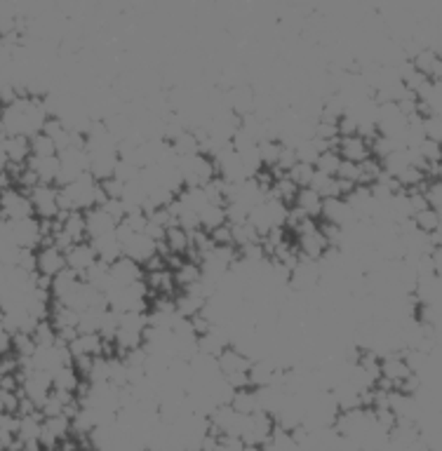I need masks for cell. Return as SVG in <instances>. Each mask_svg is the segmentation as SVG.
I'll use <instances>...</instances> for the list:
<instances>
[{
	"label": "cell",
	"instance_id": "7c38bea8",
	"mask_svg": "<svg viewBox=\"0 0 442 451\" xmlns=\"http://www.w3.org/2000/svg\"><path fill=\"white\" fill-rule=\"evenodd\" d=\"M327 249H330V244H327V240L323 235V231L320 228H315V231H308V233H301L299 235V244H297V252L303 259H311V261H318L320 256H323Z\"/></svg>",
	"mask_w": 442,
	"mask_h": 451
},
{
	"label": "cell",
	"instance_id": "b9f144b4",
	"mask_svg": "<svg viewBox=\"0 0 442 451\" xmlns=\"http://www.w3.org/2000/svg\"><path fill=\"white\" fill-rule=\"evenodd\" d=\"M43 426H45V430L52 432V435L59 439V442L68 439V432H71V421H68L64 414H61V416H54V419H45Z\"/></svg>",
	"mask_w": 442,
	"mask_h": 451
},
{
	"label": "cell",
	"instance_id": "ee69618b",
	"mask_svg": "<svg viewBox=\"0 0 442 451\" xmlns=\"http://www.w3.org/2000/svg\"><path fill=\"white\" fill-rule=\"evenodd\" d=\"M12 348L17 350V357H31L33 350H36V341H33L31 334H14Z\"/></svg>",
	"mask_w": 442,
	"mask_h": 451
},
{
	"label": "cell",
	"instance_id": "be15d7a7",
	"mask_svg": "<svg viewBox=\"0 0 442 451\" xmlns=\"http://www.w3.org/2000/svg\"><path fill=\"white\" fill-rule=\"evenodd\" d=\"M0 414H3V392H0Z\"/></svg>",
	"mask_w": 442,
	"mask_h": 451
},
{
	"label": "cell",
	"instance_id": "680465c9",
	"mask_svg": "<svg viewBox=\"0 0 442 451\" xmlns=\"http://www.w3.org/2000/svg\"><path fill=\"white\" fill-rule=\"evenodd\" d=\"M10 348H12V334H10L3 324H0V355H5Z\"/></svg>",
	"mask_w": 442,
	"mask_h": 451
},
{
	"label": "cell",
	"instance_id": "bcb514c9",
	"mask_svg": "<svg viewBox=\"0 0 442 451\" xmlns=\"http://www.w3.org/2000/svg\"><path fill=\"white\" fill-rule=\"evenodd\" d=\"M423 134H426V139L440 144V136H442L440 116H426V118H423Z\"/></svg>",
	"mask_w": 442,
	"mask_h": 451
},
{
	"label": "cell",
	"instance_id": "6f0895ef",
	"mask_svg": "<svg viewBox=\"0 0 442 451\" xmlns=\"http://www.w3.org/2000/svg\"><path fill=\"white\" fill-rule=\"evenodd\" d=\"M12 50L3 38H0V66H10L12 64Z\"/></svg>",
	"mask_w": 442,
	"mask_h": 451
},
{
	"label": "cell",
	"instance_id": "4fadbf2b",
	"mask_svg": "<svg viewBox=\"0 0 442 451\" xmlns=\"http://www.w3.org/2000/svg\"><path fill=\"white\" fill-rule=\"evenodd\" d=\"M83 216H85V233H88L92 240L99 235H106V233H113L118 226L101 207H90L88 212H83Z\"/></svg>",
	"mask_w": 442,
	"mask_h": 451
},
{
	"label": "cell",
	"instance_id": "d4e9b609",
	"mask_svg": "<svg viewBox=\"0 0 442 451\" xmlns=\"http://www.w3.org/2000/svg\"><path fill=\"white\" fill-rule=\"evenodd\" d=\"M205 304L208 301L205 299H200L198 294H193V292H183V294H179L174 299V308H177V313H179L181 317H195L198 313H203V308H205Z\"/></svg>",
	"mask_w": 442,
	"mask_h": 451
},
{
	"label": "cell",
	"instance_id": "e575fe53",
	"mask_svg": "<svg viewBox=\"0 0 442 451\" xmlns=\"http://www.w3.org/2000/svg\"><path fill=\"white\" fill-rule=\"evenodd\" d=\"M52 327L59 332V329H78V317H80V313L76 311H71V308H66V306H61V304H57L54 306V311H52Z\"/></svg>",
	"mask_w": 442,
	"mask_h": 451
},
{
	"label": "cell",
	"instance_id": "2e32d148",
	"mask_svg": "<svg viewBox=\"0 0 442 451\" xmlns=\"http://www.w3.org/2000/svg\"><path fill=\"white\" fill-rule=\"evenodd\" d=\"M252 364L250 357H245V353H240L235 346H228L221 350V355L217 357V367H219L221 376L235 374V372H248Z\"/></svg>",
	"mask_w": 442,
	"mask_h": 451
},
{
	"label": "cell",
	"instance_id": "44dd1931",
	"mask_svg": "<svg viewBox=\"0 0 442 451\" xmlns=\"http://www.w3.org/2000/svg\"><path fill=\"white\" fill-rule=\"evenodd\" d=\"M294 207L301 209L308 219H318L320 212H323V198L313 191V188H299L297 191V198H294Z\"/></svg>",
	"mask_w": 442,
	"mask_h": 451
},
{
	"label": "cell",
	"instance_id": "9c48e42d",
	"mask_svg": "<svg viewBox=\"0 0 442 451\" xmlns=\"http://www.w3.org/2000/svg\"><path fill=\"white\" fill-rule=\"evenodd\" d=\"M66 268V256L61 249L52 247H40V252L36 254V273L45 277H54L59 275Z\"/></svg>",
	"mask_w": 442,
	"mask_h": 451
},
{
	"label": "cell",
	"instance_id": "7a4b0ae2",
	"mask_svg": "<svg viewBox=\"0 0 442 451\" xmlns=\"http://www.w3.org/2000/svg\"><path fill=\"white\" fill-rule=\"evenodd\" d=\"M33 204V214H38L40 221H54L59 216V188L52 184H38L28 191Z\"/></svg>",
	"mask_w": 442,
	"mask_h": 451
},
{
	"label": "cell",
	"instance_id": "603a6c76",
	"mask_svg": "<svg viewBox=\"0 0 442 451\" xmlns=\"http://www.w3.org/2000/svg\"><path fill=\"white\" fill-rule=\"evenodd\" d=\"M226 204H205L203 209L198 212V221L203 231L212 233L214 228H219L226 224Z\"/></svg>",
	"mask_w": 442,
	"mask_h": 451
},
{
	"label": "cell",
	"instance_id": "c3c4849f",
	"mask_svg": "<svg viewBox=\"0 0 442 451\" xmlns=\"http://www.w3.org/2000/svg\"><path fill=\"white\" fill-rule=\"evenodd\" d=\"M101 209H104V212L111 216L113 221H116V224H120V221L125 219V207H123V202H120V200H111V198H106L104 200V204H99Z\"/></svg>",
	"mask_w": 442,
	"mask_h": 451
},
{
	"label": "cell",
	"instance_id": "7402d4cb",
	"mask_svg": "<svg viewBox=\"0 0 442 451\" xmlns=\"http://www.w3.org/2000/svg\"><path fill=\"white\" fill-rule=\"evenodd\" d=\"M248 376H250L252 388H268V386H273L275 367L268 362V359H254L248 369Z\"/></svg>",
	"mask_w": 442,
	"mask_h": 451
},
{
	"label": "cell",
	"instance_id": "8d00e7d4",
	"mask_svg": "<svg viewBox=\"0 0 442 451\" xmlns=\"http://www.w3.org/2000/svg\"><path fill=\"white\" fill-rule=\"evenodd\" d=\"M297 191H299V188L292 184V181L287 179V174H285V176H280V179H275V181H273L271 193H268V196L275 198V200H280V202H283V204H290V202H294Z\"/></svg>",
	"mask_w": 442,
	"mask_h": 451
},
{
	"label": "cell",
	"instance_id": "db71d44e",
	"mask_svg": "<svg viewBox=\"0 0 442 451\" xmlns=\"http://www.w3.org/2000/svg\"><path fill=\"white\" fill-rule=\"evenodd\" d=\"M212 242L214 244H233V235H231V224H223L219 228H214V231L210 233Z\"/></svg>",
	"mask_w": 442,
	"mask_h": 451
},
{
	"label": "cell",
	"instance_id": "ab89813d",
	"mask_svg": "<svg viewBox=\"0 0 442 451\" xmlns=\"http://www.w3.org/2000/svg\"><path fill=\"white\" fill-rule=\"evenodd\" d=\"M17 31V3L0 0V36Z\"/></svg>",
	"mask_w": 442,
	"mask_h": 451
},
{
	"label": "cell",
	"instance_id": "7bdbcfd3",
	"mask_svg": "<svg viewBox=\"0 0 442 451\" xmlns=\"http://www.w3.org/2000/svg\"><path fill=\"white\" fill-rule=\"evenodd\" d=\"M421 193H423V198H426L428 207L438 209V212H440V207H442V184H440V179L426 181V186L421 188Z\"/></svg>",
	"mask_w": 442,
	"mask_h": 451
},
{
	"label": "cell",
	"instance_id": "11a10c76",
	"mask_svg": "<svg viewBox=\"0 0 442 451\" xmlns=\"http://www.w3.org/2000/svg\"><path fill=\"white\" fill-rule=\"evenodd\" d=\"M17 268H21V271H26V273H36V252H33V249H21Z\"/></svg>",
	"mask_w": 442,
	"mask_h": 451
},
{
	"label": "cell",
	"instance_id": "277c9868",
	"mask_svg": "<svg viewBox=\"0 0 442 451\" xmlns=\"http://www.w3.org/2000/svg\"><path fill=\"white\" fill-rule=\"evenodd\" d=\"M10 235H12V242L19 249H36V247H40V240H43V231H40V219H36V216H28V219L10 221Z\"/></svg>",
	"mask_w": 442,
	"mask_h": 451
},
{
	"label": "cell",
	"instance_id": "60d3db41",
	"mask_svg": "<svg viewBox=\"0 0 442 451\" xmlns=\"http://www.w3.org/2000/svg\"><path fill=\"white\" fill-rule=\"evenodd\" d=\"M313 172L315 167L313 165H303V162H297L294 167L287 172V179L292 181L297 188H308L311 186V179H313Z\"/></svg>",
	"mask_w": 442,
	"mask_h": 451
},
{
	"label": "cell",
	"instance_id": "6125c7cd",
	"mask_svg": "<svg viewBox=\"0 0 442 451\" xmlns=\"http://www.w3.org/2000/svg\"><path fill=\"white\" fill-rule=\"evenodd\" d=\"M240 451H259V447H252V444H245V447L240 449Z\"/></svg>",
	"mask_w": 442,
	"mask_h": 451
},
{
	"label": "cell",
	"instance_id": "94428289",
	"mask_svg": "<svg viewBox=\"0 0 442 451\" xmlns=\"http://www.w3.org/2000/svg\"><path fill=\"white\" fill-rule=\"evenodd\" d=\"M8 165H10V160H8V156H5V151H3V144H0V174L8 169Z\"/></svg>",
	"mask_w": 442,
	"mask_h": 451
},
{
	"label": "cell",
	"instance_id": "8992f818",
	"mask_svg": "<svg viewBox=\"0 0 442 451\" xmlns=\"http://www.w3.org/2000/svg\"><path fill=\"white\" fill-rule=\"evenodd\" d=\"M320 216L325 219V224H332V226H339L341 231H348L351 226L358 224V216L351 207H348V202L343 198H325L323 200V212Z\"/></svg>",
	"mask_w": 442,
	"mask_h": 451
},
{
	"label": "cell",
	"instance_id": "d6986e66",
	"mask_svg": "<svg viewBox=\"0 0 442 451\" xmlns=\"http://www.w3.org/2000/svg\"><path fill=\"white\" fill-rule=\"evenodd\" d=\"M3 151L10 165H26V160L31 158V146H28L26 136H5Z\"/></svg>",
	"mask_w": 442,
	"mask_h": 451
},
{
	"label": "cell",
	"instance_id": "7dc6e473",
	"mask_svg": "<svg viewBox=\"0 0 442 451\" xmlns=\"http://www.w3.org/2000/svg\"><path fill=\"white\" fill-rule=\"evenodd\" d=\"M416 151L421 153V158L426 160V162H440V144H435V141L423 139Z\"/></svg>",
	"mask_w": 442,
	"mask_h": 451
},
{
	"label": "cell",
	"instance_id": "836d02e7",
	"mask_svg": "<svg viewBox=\"0 0 442 451\" xmlns=\"http://www.w3.org/2000/svg\"><path fill=\"white\" fill-rule=\"evenodd\" d=\"M280 148L283 144L280 141H273V139H263L257 144V153H259V160H261V167H275L278 165V158H280Z\"/></svg>",
	"mask_w": 442,
	"mask_h": 451
},
{
	"label": "cell",
	"instance_id": "8fae6325",
	"mask_svg": "<svg viewBox=\"0 0 442 451\" xmlns=\"http://www.w3.org/2000/svg\"><path fill=\"white\" fill-rule=\"evenodd\" d=\"M71 357H104V339L99 334H78L76 339L68 344Z\"/></svg>",
	"mask_w": 442,
	"mask_h": 451
},
{
	"label": "cell",
	"instance_id": "83f0119b",
	"mask_svg": "<svg viewBox=\"0 0 442 451\" xmlns=\"http://www.w3.org/2000/svg\"><path fill=\"white\" fill-rule=\"evenodd\" d=\"M80 386V376L73 367H59L52 372V390L76 392Z\"/></svg>",
	"mask_w": 442,
	"mask_h": 451
},
{
	"label": "cell",
	"instance_id": "f6af8a7d",
	"mask_svg": "<svg viewBox=\"0 0 442 451\" xmlns=\"http://www.w3.org/2000/svg\"><path fill=\"white\" fill-rule=\"evenodd\" d=\"M336 179H343V181H348V184L358 186V181H360V165L348 162V160H341V165H339V172H336Z\"/></svg>",
	"mask_w": 442,
	"mask_h": 451
},
{
	"label": "cell",
	"instance_id": "d6a6232c",
	"mask_svg": "<svg viewBox=\"0 0 442 451\" xmlns=\"http://www.w3.org/2000/svg\"><path fill=\"white\" fill-rule=\"evenodd\" d=\"M108 311V308H106ZM106 311H97V308H88V311L80 313L78 317V334H99L101 327V317Z\"/></svg>",
	"mask_w": 442,
	"mask_h": 451
},
{
	"label": "cell",
	"instance_id": "4316f807",
	"mask_svg": "<svg viewBox=\"0 0 442 451\" xmlns=\"http://www.w3.org/2000/svg\"><path fill=\"white\" fill-rule=\"evenodd\" d=\"M172 275H174V284H179L181 289H188V287H193L195 282H200L203 271H200L198 261H183Z\"/></svg>",
	"mask_w": 442,
	"mask_h": 451
},
{
	"label": "cell",
	"instance_id": "5b68a950",
	"mask_svg": "<svg viewBox=\"0 0 442 451\" xmlns=\"http://www.w3.org/2000/svg\"><path fill=\"white\" fill-rule=\"evenodd\" d=\"M108 275H111V287L108 289L130 287V284H134V282H143V266L128 259V256H120L118 261H113V264L108 266Z\"/></svg>",
	"mask_w": 442,
	"mask_h": 451
},
{
	"label": "cell",
	"instance_id": "74e56055",
	"mask_svg": "<svg viewBox=\"0 0 442 451\" xmlns=\"http://www.w3.org/2000/svg\"><path fill=\"white\" fill-rule=\"evenodd\" d=\"M339 165H341V156H339L336 148H330V151H323V153H320L313 167L318 169V172L327 174V176H336Z\"/></svg>",
	"mask_w": 442,
	"mask_h": 451
},
{
	"label": "cell",
	"instance_id": "03108f58",
	"mask_svg": "<svg viewBox=\"0 0 442 451\" xmlns=\"http://www.w3.org/2000/svg\"><path fill=\"white\" fill-rule=\"evenodd\" d=\"M40 451H43V449H40Z\"/></svg>",
	"mask_w": 442,
	"mask_h": 451
},
{
	"label": "cell",
	"instance_id": "681fc988",
	"mask_svg": "<svg viewBox=\"0 0 442 451\" xmlns=\"http://www.w3.org/2000/svg\"><path fill=\"white\" fill-rule=\"evenodd\" d=\"M146 221H148V216L139 209V212H128V214H125L123 224L128 226L132 233H143V228H146Z\"/></svg>",
	"mask_w": 442,
	"mask_h": 451
},
{
	"label": "cell",
	"instance_id": "e0dca14e",
	"mask_svg": "<svg viewBox=\"0 0 442 451\" xmlns=\"http://www.w3.org/2000/svg\"><path fill=\"white\" fill-rule=\"evenodd\" d=\"M90 156V174L94 176L97 181H106L111 179L113 172H116L118 165V151H104V153H88Z\"/></svg>",
	"mask_w": 442,
	"mask_h": 451
},
{
	"label": "cell",
	"instance_id": "d590c367",
	"mask_svg": "<svg viewBox=\"0 0 442 451\" xmlns=\"http://www.w3.org/2000/svg\"><path fill=\"white\" fill-rule=\"evenodd\" d=\"M308 188H313L315 193H318L320 198H339V193H336V179L334 176H327L323 172H318L315 169L313 172V179H311V186Z\"/></svg>",
	"mask_w": 442,
	"mask_h": 451
},
{
	"label": "cell",
	"instance_id": "816d5d0a",
	"mask_svg": "<svg viewBox=\"0 0 442 451\" xmlns=\"http://www.w3.org/2000/svg\"><path fill=\"white\" fill-rule=\"evenodd\" d=\"M99 186H101V191H104L106 198H111V200H120V198H123L125 184H123V181H118L116 176H111V179H106V181H99Z\"/></svg>",
	"mask_w": 442,
	"mask_h": 451
},
{
	"label": "cell",
	"instance_id": "cb8c5ba5",
	"mask_svg": "<svg viewBox=\"0 0 442 451\" xmlns=\"http://www.w3.org/2000/svg\"><path fill=\"white\" fill-rule=\"evenodd\" d=\"M78 280H80V275H78L76 271H71V268H64L59 275L52 277V284H50V294H52V299L54 301L64 299V296L71 292L73 287H76Z\"/></svg>",
	"mask_w": 442,
	"mask_h": 451
},
{
	"label": "cell",
	"instance_id": "f1b7e54d",
	"mask_svg": "<svg viewBox=\"0 0 442 451\" xmlns=\"http://www.w3.org/2000/svg\"><path fill=\"white\" fill-rule=\"evenodd\" d=\"M231 235H233V247H250V244H259L261 242V235L257 233V228L245 221V224H235L231 226Z\"/></svg>",
	"mask_w": 442,
	"mask_h": 451
},
{
	"label": "cell",
	"instance_id": "e7e4bbea",
	"mask_svg": "<svg viewBox=\"0 0 442 451\" xmlns=\"http://www.w3.org/2000/svg\"><path fill=\"white\" fill-rule=\"evenodd\" d=\"M0 364H3V355H0Z\"/></svg>",
	"mask_w": 442,
	"mask_h": 451
},
{
	"label": "cell",
	"instance_id": "6da1fadb",
	"mask_svg": "<svg viewBox=\"0 0 442 451\" xmlns=\"http://www.w3.org/2000/svg\"><path fill=\"white\" fill-rule=\"evenodd\" d=\"M179 174L183 188H203L217 179V165L210 156L198 153L191 158H179Z\"/></svg>",
	"mask_w": 442,
	"mask_h": 451
},
{
	"label": "cell",
	"instance_id": "f35d334b",
	"mask_svg": "<svg viewBox=\"0 0 442 451\" xmlns=\"http://www.w3.org/2000/svg\"><path fill=\"white\" fill-rule=\"evenodd\" d=\"M28 146H31V158H50V156H57V148L52 144L48 134L38 132L28 139Z\"/></svg>",
	"mask_w": 442,
	"mask_h": 451
},
{
	"label": "cell",
	"instance_id": "f546056e",
	"mask_svg": "<svg viewBox=\"0 0 442 451\" xmlns=\"http://www.w3.org/2000/svg\"><path fill=\"white\" fill-rule=\"evenodd\" d=\"M146 287L151 289L153 294H158V296H170L172 289H174V275H172L168 268H163V271H156V273H148Z\"/></svg>",
	"mask_w": 442,
	"mask_h": 451
},
{
	"label": "cell",
	"instance_id": "ffe728a7",
	"mask_svg": "<svg viewBox=\"0 0 442 451\" xmlns=\"http://www.w3.org/2000/svg\"><path fill=\"white\" fill-rule=\"evenodd\" d=\"M163 244L168 247L170 254L181 256V254L191 252V233L183 231L181 226H172V228H168V231H165Z\"/></svg>",
	"mask_w": 442,
	"mask_h": 451
},
{
	"label": "cell",
	"instance_id": "f5cc1de1",
	"mask_svg": "<svg viewBox=\"0 0 442 451\" xmlns=\"http://www.w3.org/2000/svg\"><path fill=\"white\" fill-rule=\"evenodd\" d=\"M223 381H226V384L231 386L233 390H245V388H252V386H250V376H248V372L228 374V376H223Z\"/></svg>",
	"mask_w": 442,
	"mask_h": 451
},
{
	"label": "cell",
	"instance_id": "9a60e30c",
	"mask_svg": "<svg viewBox=\"0 0 442 451\" xmlns=\"http://www.w3.org/2000/svg\"><path fill=\"white\" fill-rule=\"evenodd\" d=\"M26 167L36 174L38 184H57V176H59V158L50 156V158H28Z\"/></svg>",
	"mask_w": 442,
	"mask_h": 451
},
{
	"label": "cell",
	"instance_id": "ba28073f",
	"mask_svg": "<svg viewBox=\"0 0 442 451\" xmlns=\"http://www.w3.org/2000/svg\"><path fill=\"white\" fill-rule=\"evenodd\" d=\"M158 254V244L151 238H146L143 233H134L123 242V256L137 261V264H146L148 259Z\"/></svg>",
	"mask_w": 442,
	"mask_h": 451
},
{
	"label": "cell",
	"instance_id": "4dcf8cb0",
	"mask_svg": "<svg viewBox=\"0 0 442 451\" xmlns=\"http://www.w3.org/2000/svg\"><path fill=\"white\" fill-rule=\"evenodd\" d=\"M172 148V153H174L177 158H191V156H198L200 153V144H198V136H195L193 132H183L177 136L174 141L170 144Z\"/></svg>",
	"mask_w": 442,
	"mask_h": 451
},
{
	"label": "cell",
	"instance_id": "1f68e13d",
	"mask_svg": "<svg viewBox=\"0 0 442 451\" xmlns=\"http://www.w3.org/2000/svg\"><path fill=\"white\" fill-rule=\"evenodd\" d=\"M412 221H414V226H416V231H421V233H435V231H440V226H442V219H440V212L438 209H421V212H416L414 216H412Z\"/></svg>",
	"mask_w": 442,
	"mask_h": 451
},
{
	"label": "cell",
	"instance_id": "30bf717a",
	"mask_svg": "<svg viewBox=\"0 0 442 451\" xmlns=\"http://www.w3.org/2000/svg\"><path fill=\"white\" fill-rule=\"evenodd\" d=\"M336 151H339V156H341V160H348V162H355V165H360V162H365L367 158H372L370 144L358 134L339 136Z\"/></svg>",
	"mask_w": 442,
	"mask_h": 451
},
{
	"label": "cell",
	"instance_id": "91938a15",
	"mask_svg": "<svg viewBox=\"0 0 442 451\" xmlns=\"http://www.w3.org/2000/svg\"><path fill=\"white\" fill-rule=\"evenodd\" d=\"M14 442V435L12 432H0V451H10Z\"/></svg>",
	"mask_w": 442,
	"mask_h": 451
},
{
	"label": "cell",
	"instance_id": "484cf974",
	"mask_svg": "<svg viewBox=\"0 0 442 451\" xmlns=\"http://www.w3.org/2000/svg\"><path fill=\"white\" fill-rule=\"evenodd\" d=\"M231 407L238 414H245V416L259 412V399H257V390H252V388H245V390H235L233 397H231Z\"/></svg>",
	"mask_w": 442,
	"mask_h": 451
},
{
	"label": "cell",
	"instance_id": "9f6ffc18",
	"mask_svg": "<svg viewBox=\"0 0 442 451\" xmlns=\"http://www.w3.org/2000/svg\"><path fill=\"white\" fill-rule=\"evenodd\" d=\"M143 235L151 238L156 244H160V242H163V240H165V228H163V226H158L156 221L148 219V221H146V228H143Z\"/></svg>",
	"mask_w": 442,
	"mask_h": 451
},
{
	"label": "cell",
	"instance_id": "5bb4252c",
	"mask_svg": "<svg viewBox=\"0 0 442 451\" xmlns=\"http://www.w3.org/2000/svg\"><path fill=\"white\" fill-rule=\"evenodd\" d=\"M410 374L412 372H410V367H407L403 353H386V355L381 357V379L400 386Z\"/></svg>",
	"mask_w": 442,
	"mask_h": 451
},
{
	"label": "cell",
	"instance_id": "3957f363",
	"mask_svg": "<svg viewBox=\"0 0 442 451\" xmlns=\"http://www.w3.org/2000/svg\"><path fill=\"white\" fill-rule=\"evenodd\" d=\"M0 216L5 221H17V219H28L33 216V204L28 193L19 191L17 186L0 191Z\"/></svg>",
	"mask_w": 442,
	"mask_h": 451
},
{
	"label": "cell",
	"instance_id": "52a82bcc",
	"mask_svg": "<svg viewBox=\"0 0 442 451\" xmlns=\"http://www.w3.org/2000/svg\"><path fill=\"white\" fill-rule=\"evenodd\" d=\"M66 256V268H71V271H76L80 277L85 275V273L90 271L92 266L97 264V252H94V247H92V242H76V244H71V247L64 252Z\"/></svg>",
	"mask_w": 442,
	"mask_h": 451
},
{
	"label": "cell",
	"instance_id": "ac0fdd59",
	"mask_svg": "<svg viewBox=\"0 0 442 451\" xmlns=\"http://www.w3.org/2000/svg\"><path fill=\"white\" fill-rule=\"evenodd\" d=\"M92 247H94V252H97V259L104 261L108 266L123 256V244H120V240L116 238V231L94 238L92 240Z\"/></svg>",
	"mask_w": 442,
	"mask_h": 451
},
{
	"label": "cell",
	"instance_id": "f907efd6",
	"mask_svg": "<svg viewBox=\"0 0 442 451\" xmlns=\"http://www.w3.org/2000/svg\"><path fill=\"white\" fill-rule=\"evenodd\" d=\"M297 165V153H294V148H290V146H283L280 148V158H278V165L275 167L280 169V172H290L292 167Z\"/></svg>",
	"mask_w": 442,
	"mask_h": 451
}]
</instances>
